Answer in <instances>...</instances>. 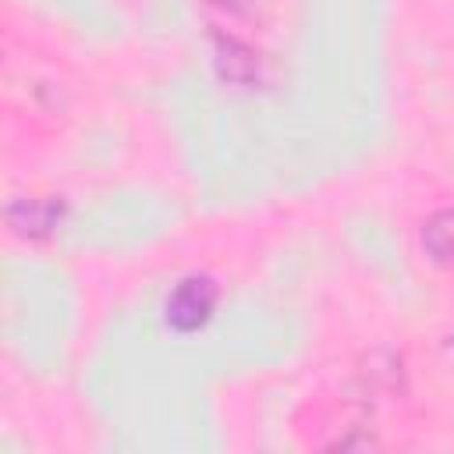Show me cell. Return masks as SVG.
I'll return each mask as SVG.
<instances>
[{"instance_id":"277c9868","label":"cell","mask_w":454,"mask_h":454,"mask_svg":"<svg viewBox=\"0 0 454 454\" xmlns=\"http://www.w3.org/2000/svg\"><path fill=\"white\" fill-rule=\"evenodd\" d=\"M422 248L433 262L454 266V209H436L422 223Z\"/></svg>"},{"instance_id":"6da1fadb","label":"cell","mask_w":454,"mask_h":454,"mask_svg":"<svg viewBox=\"0 0 454 454\" xmlns=\"http://www.w3.org/2000/svg\"><path fill=\"white\" fill-rule=\"evenodd\" d=\"M216 301H220L216 280L206 277V273H192V277H181L170 287L167 305H163V319L177 333H195V330H202L209 323Z\"/></svg>"},{"instance_id":"3957f363","label":"cell","mask_w":454,"mask_h":454,"mask_svg":"<svg viewBox=\"0 0 454 454\" xmlns=\"http://www.w3.org/2000/svg\"><path fill=\"white\" fill-rule=\"evenodd\" d=\"M213 67L227 85H252L259 78V57L248 43L227 32H213Z\"/></svg>"},{"instance_id":"5b68a950","label":"cell","mask_w":454,"mask_h":454,"mask_svg":"<svg viewBox=\"0 0 454 454\" xmlns=\"http://www.w3.org/2000/svg\"><path fill=\"white\" fill-rule=\"evenodd\" d=\"M213 4H223V0H213Z\"/></svg>"},{"instance_id":"7a4b0ae2","label":"cell","mask_w":454,"mask_h":454,"mask_svg":"<svg viewBox=\"0 0 454 454\" xmlns=\"http://www.w3.org/2000/svg\"><path fill=\"white\" fill-rule=\"evenodd\" d=\"M64 213H67V206L57 195H18L4 206V223L18 238L43 241L64 223Z\"/></svg>"}]
</instances>
